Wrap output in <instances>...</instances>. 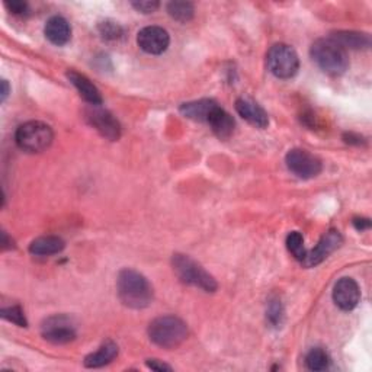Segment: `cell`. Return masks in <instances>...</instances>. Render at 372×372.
<instances>
[{"label": "cell", "instance_id": "obj_29", "mask_svg": "<svg viewBox=\"0 0 372 372\" xmlns=\"http://www.w3.org/2000/svg\"><path fill=\"white\" fill-rule=\"evenodd\" d=\"M146 365H147L150 369H153V371H160V372H163V371H172V366L166 365L165 362H161V361H159V359H149V361L146 362Z\"/></svg>", "mask_w": 372, "mask_h": 372}, {"label": "cell", "instance_id": "obj_22", "mask_svg": "<svg viewBox=\"0 0 372 372\" xmlns=\"http://www.w3.org/2000/svg\"><path fill=\"white\" fill-rule=\"evenodd\" d=\"M168 13L178 22H190L195 15V8L190 2H170L168 4Z\"/></svg>", "mask_w": 372, "mask_h": 372}, {"label": "cell", "instance_id": "obj_2", "mask_svg": "<svg viewBox=\"0 0 372 372\" xmlns=\"http://www.w3.org/2000/svg\"><path fill=\"white\" fill-rule=\"evenodd\" d=\"M310 56L323 72L330 76H340L349 67L346 50L332 38H320L314 41Z\"/></svg>", "mask_w": 372, "mask_h": 372}, {"label": "cell", "instance_id": "obj_18", "mask_svg": "<svg viewBox=\"0 0 372 372\" xmlns=\"http://www.w3.org/2000/svg\"><path fill=\"white\" fill-rule=\"evenodd\" d=\"M118 345L112 340H108L104 343L97 352H92L85 358V366L86 368H101L108 364H111L116 356H118Z\"/></svg>", "mask_w": 372, "mask_h": 372}, {"label": "cell", "instance_id": "obj_3", "mask_svg": "<svg viewBox=\"0 0 372 372\" xmlns=\"http://www.w3.org/2000/svg\"><path fill=\"white\" fill-rule=\"evenodd\" d=\"M149 337L163 349H175L188 337V326L176 316H161L150 323Z\"/></svg>", "mask_w": 372, "mask_h": 372}, {"label": "cell", "instance_id": "obj_11", "mask_svg": "<svg viewBox=\"0 0 372 372\" xmlns=\"http://www.w3.org/2000/svg\"><path fill=\"white\" fill-rule=\"evenodd\" d=\"M343 239L340 236V232L337 230H329L326 235L320 239L318 244L306 253V258L302 259V265L306 268H313L318 264H321L324 259L329 258V254H332L336 249L340 247Z\"/></svg>", "mask_w": 372, "mask_h": 372}, {"label": "cell", "instance_id": "obj_14", "mask_svg": "<svg viewBox=\"0 0 372 372\" xmlns=\"http://www.w3.org/2000/svg\"><path fill=\"white\" fill-rule=\"evenodd\" d=\"M67 79L78 89L80 97L87 104H90L92 106L102 105V95H101L99 89L93 85L85 75H80L75 72V70H70V72H67Z\"/></svg>", "mask_w": 372, "mask_h": 372}, {"label": "cell", "instance_id": "obj_31", "mask_svg": "<svg viewBox=\"0 0 372 372\" xmlns=\"http://www.w3.org/2000/svg\"><path fill=\"white\" fill-rule=\"evenodd\" d=\"M343 138H345V142H346V143H349V144H356V146H361V143H362V137H359V135H355L354 132L345 134V135H343Z\"/></svg>", "mask_w": 372, "mask_h": 372}, {"label": "cell", "instance_id": "obj_25", "mask_svg": "<svg viewBox=\"0 0 372 372\" xmlns=\"http://www.w3.org/2000/svg\"><path fill=\"white\" fill-rule=\"evenodd\" d=\"M98 31L101 34V37L106 41H116L120 39L124 35V30L120 25V23H116L113 20H104L99 23Z\"/></svg>", "mask_w": 372, "mask_h": 372}, {"label": "cell", "instance_id": "obj_6", "mask_svg": "<svg viewBox=\"0 0 372 372\" xmlns=\"http://www.w3.org/2000/svg\"><path fill=\"white\" fill-rule=\"evenodd\" d=\"M268 67L278 79H292L299 68V58L292 46L287 44H275L268 51Z\"/></svg>", "mask_w": 372, "mask_h": 372}, {"label": "cell", "instance_id": "obj_4", "mask_svg": "<svg viewBox=\"0 0 372 372\" xmlns=\"http://www.w3.org/2000/svg\"><path fill=\"white\" fill-rule=\"evenodd\" d=\"M172 266L182 283L201 288L205 292H216L218 285L216 279L209 275L199 264L190 256L176 253L172 258Z\"/></svg>", "mask_w": 372, "mask_h": 372}, {"label": "cell", "instance_id": "obj_17", "mask_svg": "<svg viewBox=\"0 0 372 372\" xmlns=\"http://www.w3.org/2000/svg\"><path fill=\"white\" fill-rule=\"evenodd\" d=\"M206 124L211 127L214 134L221 140L228 138L232 132H235V127H236L235 118H232V116L221 106H217L214 109Z\"/></svg>", "mask_w": 372, "mask_h": 372}, {"label": "cell", "instance_id": "obj_21", "mask_svg": "<svg viewBox=\"0 0 372 372\" xmlns=\"http://www.w3.org/2000/svg\"><path fill=\"white\" fill-rule=\"evenodd\" d=\"M306 365L310 371H314V372L324 371V369L329 368L330 358H329L328 352L324 351V349L314 347L306 356Z\"/></svg>", "mask_w": 372, "mask_h": 372}, {"label": "cell", "instance_id": "obj_7", "mask_svg": "<svg viewBox=\"0 0 372 372\" xmlns=\"http://www.w3.org/2000/svg\"><path fill=\"white\" fill-rule=\"evenodd\" d=\"M287 168L301 179H311L320 175L323 165L321 160L307 150L292 149L285 156Z\"/></svg>", "mask_w": 372, "mask_h": 372}, {"label": "cell", "instance_id": "obj_16", "mask_svg": "<svg viewBox=\"0 0 372 372\" xmlns=\"http://www.w3.org/2000/svg\"><path fill=\"white\" fill-rule=\"evenodd\" d=\"M217 106L220 105L213 99H199L180 105L179 111L182 112L183 116H186V118L199 123H208L209 116H211V113Z\"/></svg>", "mask_w": 372, "mask_h": 372}, {"label": "cell", "instance_id": "obj_15", "mask_svg": "<svg viewBox=\"0 0 372 372\" xmlns=\"http://www.w3.org/2000/svg\"><path fill=\"white\" fill-rule=\"evenodd\" d=\"M44 34L51 44L54 45H66L70 38H72V27L66 18L63 16H53L45 23Z\"/></svg>", "mask_w": 372, "mask_h": 372}, {"label": "cell", "instance_id": "obj_8", "mask_svg": "<svg viewBox=\"0 0 372 372\" xmlns=\"http://www.w3.org/2000/svg\"><path fill=\"white\" fill-rule=\"evenodd\" d=\"M41 333L45 340L54 345H66L76 339V328L67 316H53L41 326Z\"/></svg>", "mask_w": 372, "mask_h": 372}, {"label": "cell", "instance_id": "obj_9", "mask_svg": "<svg viewBox=\"0 0 372 372\" xmlns=\"http://www.w3.org/2000/svg\"><path fill=\"white\" fill-rule=\"evenodd\" d=\"M86 118L89 124L102 137L108 138L109 142H116V140H120L121 125L109 111L98 106H92L90 109L86 111Z\"/></svg>", "mask_w": 372, "mask_h": 372}, {"label": "cell", "instance_id": "obj_24", "mask_svg": "<svg viewBox=\"0 0 372 372\" xmlns=\"http://www.w3.org/2000/svg\"><path fill=\"white\" fill-rule=\"evenodd\" d=\"M287 247L290 253H292L294 258L299 262L306 258V247H304V237L299 231H291L287 237Z\"/></svg>", "mask_w": 372, "mask_h": 372}, {"label": "cell", "instance_id": "obj_27", "mask_svg": "<svg viewBox=\"0 0 372 372\" xmlns=\"http://www.w3.org/2000/svg\"><path fill=\"white\" fill-rule=\"evenodd\" d=\"M132 6L135 11L142 13H153L159 9V2H150V0H140V2H132Z\"/></svg>", "mask_w": 372, "mask_h": 372}, {"label": "cell", "instance_id": "obj_5", "mask_svg": "<svg viewBox=\"0 0 372 372\" xmlns=\"http://www.w3.org/2000/svg\"><path fill=\"white\" fill-rule=\"evenodd\" d=\"M54 132L50 125L41 121H30L22 124L15 134L16 144L27 153H39L49 149L53 143Z\"/></svg>", "mask_w": 372, "mask_h": 372}, {"label": "cell", "instance_id": "obj_10", "mask_svg": "<svg viewBox=\"0 0 372 372\" xmlns=\"http://www.w3.org/2000/svg\"><path fill=\"white\" fill-rule=\"evenodd\" d=\"M137 44L147 54H163L170 44V37L161 27H146L137 35Z\"/></svg>", "mask_w": 372, "mask_h": 372}, {"label": "cell", "instance_id": "obj_28", "mask_svg": "<svg viewBox=\"0 0 372 372\" xmlns=\"http://www.w3.org/2000/svg\"><path fill=\"white\" fill-rule=\"evenodd\" d=\"M6 8L13 15H27L30 11V6L27 2H20V0H13V2L6 4Z\"/></svg>", "mask_w": 372, "mask_h": 372}, {"label": "cell", "instance_id": "obj_20", "mask_svg": "<svg viewBox=\"0 0 372 372\" xmlns=\"http://www.w3.org/2000/svg\"><path fill=\"white\" fill-rule=\"evenodd\" d=\"M64 249L63 239L57 236H42L35 239L30 244V252L35 256H51L57 254Z\"/></svg>", "mask_w": 372, "mask_h": 372}, {"label": "cell", "instance_id": "obj_1", "mask_svg": "<svg viewBox=\"0 0 372 372\" xmlns=\"http://www.w3.org/2000/svg\"><path fill=\"white\" fill-rule=\"evenodd\" d=\"M116 290L121 302L128 309L142 310L149 307L153 301V288L147 278L132 269H123L118 273Z\"/></svg>", "mask_w": 372, "mask_h": 372}, {"label": "cell", "instance_id": "obj_26", "mask_svg": "<svg viewBox=\"0 0 372 372\" xmlns=\"http://www.w3.org/2000/svg\"><path fill=\"white\" fill-rule=\"evenodd\" d=\"M0 314H2V317L5 320L19 326V328H27V326H28L25 314H23V310L19 306H12V307H8V309H2V310H0Z\"/></svg>", "mask_w": 372, "mask_h": 372}, {"label": "cell", "instance_id": "obj_19", "mask_svg": "<svg viewBox=\"0 0 372 372\" xmlns=\"http://www.w3.org/2000/svg\"><path fill=\"white\" fill-rule=\"evenodd\" d=\"M337 44H340L343 49H352V50H362L369 49L371 38L368 34H361L355 31H339L335 32L332 37Z\"/></svg>", "mask_w": 372, "mask_h": 372}, {"label": "cell", "instance_id": "obj_32", "mask_svg": "<svg viewBox=\"0 0 372 372\" xmlns=\"http://www.w3.org/2000/svg\"><path fill=\"white\" fill-rule=\"evenodd\" d=\"M0 93H2V102H5L8 95H9V83H8V80H2V92H0Z\"/></svg>", "mask_w": 372, "mask_h": 372}, {"label": "cell", "instance_id": "obj_12", "mask_svg": "<svg viewBox=\"0 0 372 372\" xmlns=\"http://www.w3.org/2000/svg\"><path fill=\"white\" fill-rule=\"evenodd\" d=\"M359 299H361V290L355 283V279L352 278L339 279L333 288L335 304L343 311H351L358 306Z\"/></svg>", "mask_w": 372, "mask_h": 372}, {"label": "cell", "instance_id": "obj_13", "mask_svg": "<svg viewBox=\"0 0 372 372\" xmlns=\"http://www.w3.org/2000/svg\"><path fill=\"white\" fill-rule=\"evenodd\" d=\"M236 111L243 120L256 128H266L269 125V116L258 102L240 98L236 101Z\"/></svg>", "mask_w": 372, "mask_h": 372}, {"label": "cell", "instance_id": "obj_23", "mask_svg": "<svg viewBox=\"0 0 372 372\" xmlns=\"http://www.w3.org/2000/svg\"><path fill=\"white\" fill-rule=\"evenodd\" d=\"M285 317V310L281 299L278 297H273L268 302V309H266V318L268 321L273 326V328H281V324L284 323Z\"/></svg>", "mask_w": 372, "mask_h": 372}, {"label": "cell", "instance_id": "obj_30", "mask_svg": "<svg viewBox=\"0 0 372 372\" xmlns=\"http://www.w3.org/2000/svg\"><path fill=\"white\" fill-rule=\"evenodd\" d=\"M354 227L358 230V231H364L366 228L371 227V221L368 218H354Z\"/></svg>", "mask_w": 372, "mask_h": 372}]
</instances>
